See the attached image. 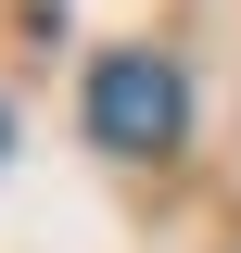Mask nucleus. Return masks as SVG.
Instances as JSON below:
<instances>
[{
	"mask_svg": "<svg viewBox=\"0 0 241 253\" xmlns=\"http://www.w3.org/2000/svg\"><path fill=\"white\" fill-rule=\"evenodd\" d=\"M76 114H89V139H102V152H178L190 89H178V63H165V51H102Z\"/></svg>",
	"mask_w": 241,
	"mask_h": 253,
	"instance_id": "f257e3e1",
	"label": "nucleus"
},
{
	"mask_svg": "<svg viewBox=\"0 0 241 253\" xmlns=\"http://www.w3.org/2000/svg\"><path fill=\"white\" fill-rule=\"evenodd\" d=\"M0 152H13V101H0Z\"/></svg>",
	"mask_w": 241,
	"mask_h": 253,
	"instance_id": "f03ea898",
	"label": "nucleus"
}]
</instances>
